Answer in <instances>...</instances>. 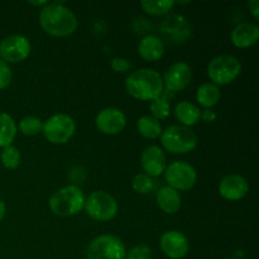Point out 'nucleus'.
I'll use <instances>...</instances> for the list:
<instances>
[{
	"label": "nucleus",
	"mask_w": 259,
	"mask_h": 259,
	"mask_svg": "<svg viewBox=\"0 0 259 259\" xmlns=\"http://www.w3.org/2000/svg\"><path fill=\"white\" fill-rule=\"evenodd\" d=\"M232 43L238 48H249L259 39V27L253 23H240L233 29Z\"/></svg>",
	"instance_id": "f3484780"
},
{
	"label": "nucleus",
	"mask_w": 259,
	"mask_h": 259,
	"mask_svg": "<svg viewBox=\"0 0 259 259\" xmlns=\"http://www.w3.org/2000/svg\"><path fill=\"white\" fill-rule=\"evenodd\" d=\"M85 200V194L77 185H67L51 196L50 209L57 217H73L82 211Z\"/></svg>",
	"instance_id": "7ed1b4c3"
},
{
	"label": "nucleus",
	"mask_w": 259,
	"mask_h": 259,
	"mask_svg": "<svg viewBox=\"0 0 259 259\" xmlns=\"http://www.w3.org/2000/svg\"><path fill=\"white\" fill-rule=\"evenodd\" d=\"M125 89L132 98L152 101L162 95L163 80L162 76L152 68H139L128 76Z\"/></svg>",
	"instance_id": "f03ea898"
},
{
	"label": "nucleus",
	"mask_w": 259,
	"mask_h": 259,
	"mask_svg": "<svg viewBox=\"0 0 259 259\" xmlns=\"http://www.w3.org/2000/svg\"><path fill=\"white\" fill-rule=\"evenodd\" d=\"M83 210L96 222H109L118 215L119 205L113 195L98 190L86 197Z\"/></svg>",
	"instance_id": "423d86ee"
},
{
	"label": "nucleus",
	"mask_w": 259,
	"mask_h": 259,
	"mask_svg": "<svg viewBox=\"0 0 259 259\" xmlns=\"http://www.w3.org/2000/svg\"><path fill=\"white\" fill-rule=\"evenodd\" d=\"M167 186L176 191H189L196 185L197 172L191 164L184 161H175L167 164L164 171Z\"/></svg>",
	"instance_id": "1a4fd4ad"
},
{
	"label": "nucleus",
	"mask_w": 259,
	"mask_h": 259,
	"mask_svg": "<svg viewBox=\"0 0 259 259\" xmlns=\"http://www.w3.org/2000/svg\"><path fill=\"white\" fill-rule=\"evenodd\" d=\"M17 136V124L7 113H0V148L12 146Z\"/></svg>",
	"instance_id": "4be33fe9"
},
{
	"label": "nucleus",
	"mask_w": 259,
	"mask_h": 259,
	"mask_svg": "<svg viewBox=\"0 0 259 259\" xmlns=\"http://www.w3.org/2000/svg\"><path fill=\"white\" fill-rule=\"evenodd\" d=\"M13 78L12 68L9 67L7 62L4 61H0V90L3 89H7L10 85Z\"/></svg>",
	"instance_id": "c756f323"
},
{
	"label": "nucleus",
	"mask_w": 259,
	"mask_h": 259,
	"mask_svg": "<svg viewBox=\"0 0 259 259\" xmlns=\"http://www.w3.org/2000/svg\"><path fill=\"white\" fill-rule=\"evenodd\" d=\"M29 4L34 5V7H46L48 4V2H29Z\"/></svg>",
	"instance_id": "f704fd0d"
},
{
	"label": "nucleus",
	"mask_w": 259,
	"mask_h": 259,
	"mask_svg": "<svg viewBox=\"0 0 259 259\" xmlns=\"http://www.w3.org/2000/svg\"><path fill=\"white\" fill-rule=\"evenodd\" d=\"M0 159H2V164L4 168L17 169L19 167L20 161H22V157H20V152L17 147L8 146L3 148Z\"/></svg>",
	"instance_id": "393cba45"
},
{
	"label": "nucleus",
	"mask_w": 259,
	"mask_h": 259,
	"mask_svg": "<svg viewBox=\"0 0 259 259\" xmlns=\"http://www.w3.org/2000/svg\"><path fill=\"white\" fill-rule=\"evenodd\" d=\"M19 131L22 132L24 136L28 137H34L42 133L43 129V121L40 120L37 116H24L22 120L19 121L18 125Z\"/></svg>",
	"instance_id": "a878e982"
},
{
	"label": "nucleus",
	"mask_w": 259,
	"mask_h": 259,
	"mask_svg": "<svg viewBox=\"0 0 259 259\" xmlns=\"http://www.w3.org/2000/svg\"><path fill=\"white\" fill-rule=\"evenodd\" d=\"M161 249L168 258L182 259L189 254V239L179 230H168L161 237Z\"/></svg>",
	"instance_id": "4468645a"
},
{
	"label": "nucleus",
	"mask_w": 259,
	"mask_h": 259,
	"mask_svg": "<svg viewBox=\"0 0 259 259\" xmlns=\"http://www.w3.org/2000/svg\"><path fill=\"white\" fill-rule=\"evenodd\" d=\"M201 119L206 123H214L215 119H217V114L212 109H206V110L201 111Z\"/></svg>",
	"instance_id": "2f4dec72"
},
{
	"label": "nucleus",
	"mask_w": 259,
	"mask_h": 259,
	"mask_svg": "<svg viewBox=\"0 0 259 259\" xmlns=\"http://www.w3.org/2000/svg\"><path fill=\"white\" fill-rule=\"evenodd\" d=\"M76 123L67 114H56L43 123L42 133L52 144H65L75 136Z\"/></svg>",
	"instance_id": "6e6552de"
},
{
	"label": "nucleus",
	"mask_w": 259,
	"mask_h": 259,
	"mask_svg": "<svg viewBox=\"0 0 259 259\" xmlns=\"http://www.w3.org/2000/svg\"><path fill=\"white\" fill-rule=\"evenodd\" d=\"M197 142V134L191 128L184 125H171L161 134V143L163 148L174 154H185L194 151Z\"/></svg>",
	"instance_id": "20e7f679"
},
{
	"label": "nucleus",
	"mask_w": 259,
	"mask_h": 259,
	"mask_svg": "<svg viewBox=\"0 0 259 259\" xmlns=\"http://www.w3.org/2000/svg\"><path fill=\"white\" fill-rule=\"evenodd\" d=\"M32 46L24 35L13 34L4 38L0 43V57L7 63H19L27 60L30 55Z\"/></svg>",
	"instance_id": "9d476101"
},
{
	"label": "nucleus",
	"mask_w": 259,
	"mask_h": 259,
	"mask_svg": "<svg viewBox=\"0 0 259 259\" xmlns=\"http://www.w3.org/2000/svg\"><path fill=\"white\" fill-rule=\"evenodd\" d=\"M141 166L144 174L151 177L161 176L167 167V157L163 149L158 146H149L142 152Z\"/></svg>",
	"instance_id": "2eb2a0df"
},
{
	"label": "nucleus",
	"mask_w": 259,
	"mask_h": 259,
	"mask_svg": "<svg viewBox=\"0 0 259 259\" xmlns=\"http://www.w3.org/2000/svg\"><path fill=\"white\" fill-rule=\"evenodd\" d=\"M96 128L103 134L114 136L124 131L126 125V116L118 108H106L99 111L95 118Z\"/></svg>",
	"instance_id": "9b49d317"
},
{
	"label": "nucleus",
	"mask_w": 259,
	"mask_h": 259,
	"mask_svg": "<svg viewBox=\"0 0 259 259\" xmlns=\"http://www.w3.org/2000/svg\"><path fill=\"white\" fill-rule=\"evenodd\" d=\"M224 259H235V258H224Z\"/></svg>",
	"instance_id": "c9c22d12"
},
{
	"label": "nucleus",
	"mask_w": 259,
	"mask_h": 259,
	"mask_svg": "<svg viewBox=\"0 0 259 259\" xmlns=\"http://www.w3.org/2000/svg\"><path fill=\"white\" fill-rule=\"evenodd\" d=\"M174 113L181 125L187 126V128L196 125L201 120V110L199 109V106L190 101H180L179 104H176Z\"/></svg>",
	"instance_id": "aec40b11"
},
{
	"label": "nucleus",
	"mask_w": 259,
	"mask_h": 259,
	"mask_svg": "<svg viewBox=\"0 0 259 259\" xmlns=\"http://www.w3.org/2000/svg\"><path fill=\"white\" fill-rule=\"evenodd\" d=\"M242 72V63L233 55H220L212 58L207 66V75L214 85L225 86L237 80Z\"/></svg>",
	"instance_id": "39448f33"
},
{
	"label": "nucleus",
	"mask_w": 259,
	"mask_h": 259,
	"mask_svg": "<svg viewBox=\"0 0 259 259\" xmlns=\"http://www.w3.org/2000/svg\"><path fill=\"white\" fill-rule=\"evenodd\" d=\"M197 103L205 109H211L219 103L220 90L214 83H204L196 91Z\"/></svg>",
	"instance_id": "412c9836"
},
{
	"label": "nucleus",
	"mask_w": 259,
	"mask_h": 259,
	"mask_svg": "<svg viewBox=\"0 0 259 259\" xmlns=\"http://www.w3.org/2000/svg\"><path fill=\"white\" fill-rule=\"evenodd\" d=\"M5 212H7V206H5L4 201L0 200V222H2L3 218L5 217Z\"/></svg>",
	"instance_id": "72a5a7b5"
},
{
	"label": "nucleus",
	"mask_w": 259,
	"mask_h": 259,
	"mask_svg": "<svg viewBox=\"0 0 259 259\" xmlns=\"http://www.w3.org/2000/svg\"><path fill=\"white\" fill-rule=\"evenodd\" d=\"M126 259H152V250L148 245H137L126 252Z\"/></svg>",
	"instance_id": "c85d7f7f"
},
{
	"label": "nucleus",
	"mask_w": 259,
	"mask_h": 259,
	"mask_svg": "<svg viewBox=\"0 0 259 259\" xmlns=\"http://www.w3.org/2000/svg\"><path fill=\"white\" fill-rule=\"evenodd\" d=\"M219 195L228 201H239L249 192V184L242 175L232 174L223 177L218 186Z\"/></svg>",
	"instance_id": "f8f14e48"
},
{
	"label": "nucleus",
	"mask_w": 259,
	"mask_h": 259,
	"mask_svg": "<svg viewBox=\"0 0 259 259\" xmlns=\"http://www.w3.org/2000/svg\"><path fill=\"white\" fill-rule=\"evenodd\" d=\"M86 255L88 259H126V248L116 235L101 234L91 240Z\"/></svg>",
	"instance_id": "0eeeda50"
},
{
	"label": "nucleus",
	"mask_w": 259,
	"mask_h": 259,
	"mask_svg": "<svg viewBox=\"0 0 259 259\" xmlns=\"http://www.w3.org/2000/svg\"><path fill=\"white\" fill-rule=\"evenodd\" d=\"M137 129H138L139 134L147 139L158 138V137H161L162 132H163L161 123L157 119H154L153 116L149 115H143L138 119Z\"/></svg>",
	"instance_id": "5701e85b"
},
{
	"label": "nucleus",
	"mask_w": 259,
	"mask_h": 259,
	"mask_svg": "<svg viewBox=\"0 0 259 259\" xmlns=\"http://www.w3.org/2000/svg\"><path fill=\"white\" fill-rule=\"evenodd\" d=\"M248 7H249L250 14L254 17V19H259V2L258 0H252V2L248 3Z\"/></svg>",
	"instance_id": "473e14b6"
},
{
	"label": "nucleus",
	"mask_w": 259,
	"mask_h": 259,
	"mask_svg": "<svg viewBox=\"0 0 259 259\" xmlns=\"http://www.w3.org/2000/svg\"><path fill=\"white\" fill-rule=\"evenodd\" d=\"M154 181L151 176L146 174H138L133 177L132 180V189L137 192V194L146 195L153 190Z\"/></svg>",
	"instance_id": "cd10ccee"
},
{
	"label": "nucleus",
	"mask_w": 259,
	"mask_h": 259,
	"mask_svg": "<svg viewBox=\"0 0 259 259\" xmlns=\"http://www.w3.org/2000/svg\"><path fill=\"white\" fill-rule=\"evenodd\" d=\"M39 24L46 34L56 38L68 37L78 27L75 13L63 3H48L43 7L39 13Z\"/></svg>",
	"instance_id": "f257e3e1"
},
{
	"label": "nucleus",
	"mask_w": 259,
	"mask_h": 259,
	"mask_svg": "<svg viewBox=\"0 0 259 259\" xmlns=\"http://www.w3.org/2000/svg\"><path fill=\"white\" fill-rule=\"evenodd\" d=\"M191 67L185 62H176L167 68L162 80H163V88L172 93H177L186 89L191 82Z\"/></svg>",
	"instance_id": "ddd939ff"
},
{
	"label": "nucleus",
	"mask_w": 259,
	"mask_h": 259,
	"mask_svg": "<svg viewBox=\"0 0 259 259\" xmlns=\"http://www.w3.org/2000/svg\"><path fill=\"white\" fill-rule=\"evenodd\" d=\"M149 110H151L152 116L154 119H157V120H166L169 116V114H171V106H169V103L166 99L159 96V98L151 101Z\"/></svg>",
	"instance_id": "bb28decb"
},
{
	"label": "nucleus",
	"mask_w": 259,
	"mask_h": 259,
	"mask_svg": "<svg viewBox=\"0 0 259 259\" xmlns=\"http://www.w3.org/2000/svg\"><path fill=\"white\" fill-rule=\"evenodd\" d=\"M157 205L166 214H176L181 207V195L169 186L161 187L157 192Z\"/></svg>",
	"instance_id": "6ab92c4d"
},
{
	"label": "nucleus",
	"mask_w": 259,
	"mask_h": 259,
	"mask_svg": "<svg viewBox=\"0 0 259 259\" xmlns=\"http://www.w3.org/2000/svg\"><path fill=\"white\" fill-rule=\"evenodd\" d=\"M161 29L166 37L171 38L174 42L181 43L190 38V24L182 15H169L162 22Z\"/></svg>",
	"instance_id": "dca6fc26"
},
{
	"label": "nucleus",
	"mask_w": 259,
	"mask_h": 259,
	"mask_svg": "<svg viewBox=\"0 0 259 259\" xmlns=\"http://www.w3.org/2000/svg\"><path fill=\"white\" fill-rule=\"evenodd\" d=\"M138 53L144 61L156 62L164 55V43L157 35H146L138 43Z\"/></svg>",
	"instance_id": "a211bd4d"
},
{
	"label": "nucleus",
	"mask_w": 259,
	"mask_h": 259,
	"mask_svg": "<svg viewBox=\"0 0 259 259\" xmlns=\"http://www.w3.org/2000/svg\"><path fill=\"white\" fill-rule=\"evenodd\" d=\"M176 4L172 0H163V2H152V0H144L141 3V7L147 14L151 15H164L174 8Z\"/></svg>",
	"instance_id": "b1692460"
},
{
	"label": "nucleus",
	"mask_w": 259,
	"mask_h": 259,
	"mask_svg": "<svg viewBox=\"0 0 259 259\" xmlns=\"http://www.w3.org/2000/svg\"><path fill=\"white\" fill-rule=\"evenodd\" d=\"M110 65H111V68H113L115 72H119V73L128 72V71L132 68L131 61L126 60V58H124V57L113 58L110 62Z\"/></svg>",
	"instance_id": "7c9ffc66"
}]
</instances>
